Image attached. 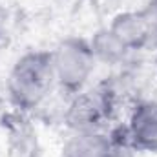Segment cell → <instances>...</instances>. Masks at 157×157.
<instances>
[{"label":"cell","instance_id":"cell-1","mask_svg":"<svg viewBox=\"0 0 157 157\" xmlns=\"http://www.w3.org/2000/svg\"><path fill=\"white\" fill-rule=\"evenodd\" d=\"M13 80L17 82V95H20L22 101H37L44 93V86L48 82V66L40 62L39 57H29L18 62V70Z\"/></svg>","mask_w":157,"mask_h":157},{"label":"cell","instance_id":"cell-2","mask_svg":"<svg viewBox=\"0 0 157 157\" xmlns=\"http://www.w3.org/2000/svg\"><path fill=\"white\" fill-rule=\"evenodd\" d=\"M84 106H86V108H93V102H91V101H84ZM99 113H101L99 110H93V117H91V113H88V112H86V113H80V117L90 119V121H91V119H95V121H97Z\"/></svg>","mask_w":157,"mask_h":157}]
</instances>
